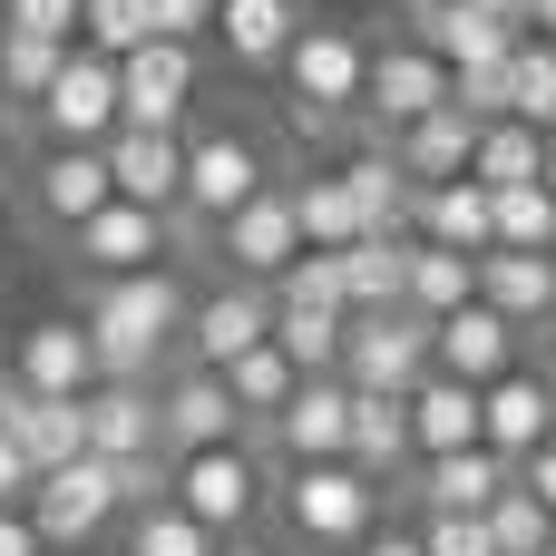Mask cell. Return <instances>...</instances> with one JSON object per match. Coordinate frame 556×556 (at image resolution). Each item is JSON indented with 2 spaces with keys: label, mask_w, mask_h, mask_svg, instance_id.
Masks as SVG:
<instances>
[{
  "label": "cell",
  "mask_w": 556,
  "mask_h": 556,
  "mask_svg": "<svg viewBox=\"0 0 556 556\" xmlns=\"http://www.w3.org/2000/svg\"><path fill=\"white\" fill-rule=\"evenodd\" d=\"M186 313L195 293L156 264V274H117V283H88V352H98V381H156L186 342Z\"/></svg>",
  "instance_id": "1"
},
{
  "label": "cell",
  "mask_w": 556,
  "mask_h": 556,
  "mask_svg": "<svg viewBox=\"0 0 556 556\" xmlns=\"http://www.w3.org/2000/svg\"><path fill=\"white\" fill-rule=\"evenodd\" d=\"M362 78H371V39L342 20H303L283 49V117L303 137H332L342 117H362Z\"/></svg>",
  "instance_id": "2"
},
{
  "label": "cell",
  "mask_w": 556,
  "mask_h": 556,
  "mask_svg": "<svg viewBox=\"0 0 556 556\" xmlns=\"http://www.w3.org/2000/svg\"><path fill=\"white\" fill-rule=\"evenodd\" d=\"M283 528L303 538V547L323 556H352L371 528H381V479H362L352 459H313V469H283Z\"/></svg>",
  "instance_id": "3"
},
{
  "label": "cell",
  "mask_w": 556,
  "mask_h": 556,
  "mask_svg": "<svg viewBox=\"0 0 556 556\" xmlns=\"http://www.w3.org/2000/svg\"><path fill=\"white\" fill-rule=\"evenodd\" d=\"M166 469H176L166 498H176L215 547H225V538H254V518H264V498H274L254 440H235V450H195V459H166Z\"/></svg>",
  "instance_id": "4"
},
{
  "label": "cell",
  "mask_w": 556,
  "mask_h": 556,
  "mask_svg": "<svg viewBox=\"0 0 556 556\" xmlns=\"http://www.w3.org/2000/svg\"><path fill=\"white\" fill-rule=\"evenodd\" d=\"M342 381L352 391H381V401H410L430 381V323L401 303V313H352L342 323Z\"/></svg>",
  "instance_id": "5"
},
{
  "label": "cell",
  "mask_w": 556,
  "mask_h": 556,
  "mask_svg": "<svg viewBox=\"0 0 556 556\" xmlns=\"http://www.w3.org/2000/svg\"><path fill=\"white\" fill-rule=\"evenodd\" d=\"M117 518H127V489H117L108 459H68V469L29 479V528H39V547H98Z\"/></svg>",
  "instance_id": "6"
},
{
  "label": "cell",
  "mask_w": 556,
  "mask_h": 556,
  "mask_svg": "<svg viewBox=\"0 0 556 556\" xmlns=\"http://www.w3.org/2000/svg\"><path fill=\"white\" fill-rule=\"evenodd\" d=\"M274 176H264V147L244 137V127H195L186 137V225H225L235 205H254Z\"/></svg>",
  "instance_id": "7"
},
{
  "label": "cell",
  "mask_w": 556,
  "mask_h": 556,
  "mask_svg": "<svg viewBox=\"0 0 556 556\" xmlns=\"http://www.w3.org/2000/svg\"><path fill=\"white\" fill-rule=\"evenodd\" d=\"M166 244H176V215H156V205H127V195H108L78 235H68V254L88 264V283H117V274H156L166 264Z\"/></svg>",
  "instance_id": "8"
},
{
  "label": "cell",
  "mask_w": 556,
  "mask_h": 556,
  "mask_svg": "<svg viewBox=\"0 0 556 556\" xmlns=\"http://www.w3.org/2000/svg\"><path fill=\"white\" fill-rule=\"evenodd\" d=\"M430 108H450V68H440L420 39L371 49V78H362V117H371V137H401V127H420Z\"/></svg>",
  "instance_id": "9"
},
{
  "label": "cell",
  "mask_w": 556,
  "mask_h": 556,
  "mask_svg": "<svg viewBox=\"0 0 556 556\" xmlns=\"http://www.w3.org/2000/svg\"><path fill=\"white\" fill-rule=\"evenodd\" d=\"M39 137H49V147H108V137H117V59L68 49V68H59L49 98H39Z\"/></svg>",
  "instance_id": "10"
},
{
  "label": "cell",
  "mask_w": 556,
  "mask_h": 556,
  "mask_svg": "<svg viewBox=\"0 0 556 556\" xmlns=\"http://www.w3.org/2000/svg\"><path fill=\"white\" fill-rule=\"evenodd\" d=\"M215 254H225V274L235 283H283V264L303 254V225H293V186H264L254 205H235L225 225H215Z\"/></svg>",
  "instance_id": "11"
},
{
  "label": "cell",
  "mask_w": 556,
  "mask_h": 556,
  "mask_svg": "<svg viewBox=\"0 0 556 556\" xmlns=\"http://www.w3.org/2000/svg\"><path fill=\"white\" fill-rule=\"evenodd\" d=\"M10 381H20L29 401H88V391H98L88 323H78V313H39V323L10 342Z\"/></svg>",
  "instance_id": "12"
},
{
  "label": "cell",
  "mask_w": 556,
  "mask_h": 556,
  "mask_svg": "<svg viewBox=\"0 0 556 556\" xmlns=\"http://www.w3.org/2000/svg\"><path fill=\"white\" fill-rule=\"evenodd\" d=\"M156 440H166V459H195V450H235L244 440V410H235V391H225V371H176V381H156Z\"/></svg>",
  "instance_id": "13"
},
{
  "label": "cell",
  "mask_w": 556,
  "mask_h": 556,
  "mask_svg": "<svg viewBox=\"0 0 556 556\" xmlns=\"http://www.w3.org/2000/svg\"><path fill=\"white\" fill-rule=\"evenodd\" d=\"M195 108V49L186 39H147L137 59H117V127H176L186 137Z\"/></svg>",
  "instance_id": "14"
},
{
  "label": "cell",
  "mask_w": 556,
  "mask_h": 556,
  "mask_svg": "<svg viewBox=\"0 0 556 556\" xmlns=\"http://www.w3.org/2000/svg\"><path fill=\"white\" fill-rule=\"evenodd\" d=\"M254 342H274V293H264V283H215V293H195V313H186V362H195V371H225V362H244Z\"/></svg>",
  "instance_id": "15"
},
{
  "label": "cell",
  "mask_w": 556,
  "mask_h": 556,
  "mask_svg": "<svg viewBox=\"0 0 556 556\" xmlns=\"http://www.w3.org/2000/svg\"><path fill=\"white\" fill-rule=\"evenodd\" d=\"M264 440H274V459H283V469H313V459H342V450H352V381H342V371L303 381V391L283 401V420L264 430Z\"/></svg>",
  "instance_id": "16"
},
{
  "label": "cell",
  "mask_w": 556,
  "mask_h": 556,
  "mask_svg": "<svg viewBox=\"0 0 556 556\" xmlns=\"http://www.w3.org/2000/svg\"><path fill=\"white\" fill-rule=\"evenodd\" d=\"M479 440L518 469V459H538L556 440V381L547 371H508V381H489L479 391Z\"/></svg>",
  "instance_id": "17"
},
{
  "label": "cell",
  "mask_w": 556,
  "mask_h": 556,
  "mask_svg": "<svg viewBox=\"0 0 556 556\" xmlns=\"http://www.w3.org/2000/svg\"><path fill=\"white\" fill-rule=\"evenodd\" d=\"M108 186H117L127 205L176 215V205H186V137H176V127H117V137H108Z\"/></svg>",
  "instance_id": "18"
},
{
  "label": "cell",
  "mask_w": 556,
  "mask_h": 556,
  "mask_svg": "<svg viewBox=\"0 0 556 556\" xmlns=\"http://www.w3.org/2000/svg\"><path fill=\"white\" fill-rule=\"evenodd\" d=\"M430 371H440V381H469V391L508 381V371H518V323H498L489 303H469V313L430 323Z\"/></svg>",
  "instance_id": "19"
},
{
  "label": "cell",
  "mask_w": 556,
  "mask_h": 556,
  "mask_svg": "<svg viewBox=\"0 0 556 556\" xmlns=\"http://www.w3.org/2000/svg\"><path fill=\"white\" fill-rule=\"evenodd\" d=\"M78 410H88V459H108V469L166 459V440H156V381H98Z\"/></svg>",
  "instance_id": "20"
},
{
  "label": "cell",
  "mask_w": 556,
  "mask_h": 556,
  "mask_svg": "<svg viewBox=\"0 0 556 556\" xmlns=\"http://www.w3.org/2000/svg\"><path fill=\"white\" fill-rule=\"evenodd\" d=\"M508 479H518V469H508L498 450H450V459H420V469H410V508H420V518H489Z\"/></svg>",
  "instance_id": "21"
},
{
  "label": "cell",
  "mask_w": 556,
  "mask_h": 556,
  "mask_svg": "<svg viewBox=\"0 0 556 556\" xmlns=\"http://www.w3.org/2000/svg\"><path fill=\"white\" fill-rule=\"evenodd\" d=\"M108 195H117V186H108V147H49L39 176H29V205H39V225H59V235H78Z\"/></svg>",
  "instance_id": "22"
},
{
  "label": "cell",
  "mask_w": 556,
  "mask_h": 556,
  "mask_svg": "<svg viewBox=\"0 0 556 556\" xmlns=\"http://www.w3.org/2000/svg\"><path fill=\"white\" fill-rule=\"evenodd\" d=\"M342 195H352V215H362V235H410V205H420V186L401 176V156L371 137V147H352L342 166Z\"/></svg>",
  "instance_id": "23"
},
{
  "label": "cell",
  "mask_w": 556,
  "mask_h": 556,
  "mask_svg": "<svg viewBox=\"0 0 556 556\" xmlns=\"http://www.w3.org/2000/svg\"><path fill=\"white\" fill-rule=\"evenodd\" d=\"M410 39H420L440 68H498V59H518L528 29H508V20H489V10H469V0H450V10H430V20H410Z\"/></svg>",
  "instance_id": "24"
},
{
  "label": "cell",
  "mask_w": 556,
  "mask_h": 556,
  "mask_svg": "<svg viewBox=\"0 0 556 556\" xmlns=\"http://www.w3.org/2000/svg\"><path fill=\"white\" fill-rule=\"evenodd\" d=\"M381 147L401 156V176H410V186H459V176H469V156H479V117L430 108L420 127H401V137H381Z\"/></svg>",
  "instance_id": "25"
},
{
  "label": "cell",
  "mask_w": 556,
  "mask_h": 556,
  "mask_svg": "<svg viewBox=\"0 0 556 556\" xmlns=\"http://www.w3.org/2000/svg\"><path fill=\"white\" fill-rule=\"evenodd\" d=\"M0 440L29 459V479H49V469H68V459H88V410L78 401H10V420H0Z\"/></svg>",
  "instance_id": "26"
},
{
  "label": "cell",
  "mask_w": 556,
  "mask_h": 556,
  "mask_svg": "<svg viewBox=\"0 0 556 556\" xmlns=\"http://www.w3.org/2000/svg\"><path fill=\"white\" fill-rule=\"evenodd\" d=\"M479 303L518 332L556 323V254H479Z\"/></svg>",
  "instance_id": "27"
},
{
  "label": "cell",
  "mask_w": 556,
  "mask_h": 556,
  "mask_svg": "<svg viewBox=\"0 0 556 556\" xmlns=\"http://www.w3.org/2000/svg\"><path fill=\"white\" fill-rule=\"evenodd\" d=\"M362 479H410L420 450H410V401H381V391H352V450H342Z\"/></svg>",
  "instance_id": "28"
},
{
  "label": "cell",
  "mask_w": 556,
  "mask_h": 556,
  "mask_svg": "<svg viewBox=\"0 0 556 556\" xmlns=\"http://www.w3.org/2000/svg\"><path fill=\"white\" fill-rule=\"evenodd\" d=\"M410 244L420 235H362L342 254V303L352 313H401L410 303Z\"/></svg>",
  "instance_id": "29"
},
{
  "label": "cell",
  "mask_w": 556,
  "mask_h": 556,
  "mask_svg": "<svg viewBox=\"0 0 556 556\" xmlns=\"http://www.w3.org/2000/svg\"><path fill=\"white\" fill-rule=\"evenodd\" d=\"M410 450H420V459H450V450H489V440H479V391H469V381H440V371H430V381L410 391Z\"/></svg>",
  "instance_id": "30"
},
{
  "label": "cell",
  "mask_w": 556,
  "mask_h": 556,
  "mask_svg": "<svg viewBox=\"0 0 556 556\" xmlns=\"http://www.w3.org/2000/svg\"><path fill=\"white\" fill-rule=\"evenodd\" d=\"M410 235L420 244H440V254H489V186H420V205H410Z\"/></svg>",
  "instance_id": "31"
},
{
  "label": "cell",
  "mask_w": 556,
  "mask_h": 556,
  "mask_svg": "<svg viewBox=\"0 0 556 556\" xmlns=\"http://www.w3.org/2000/svg\"><path fill=\"white\" fill-rule=\"evenodd\" d=\"M293 29H303V10H293V0H215V39H225L244 68H283Z\"/></svg>",
  "instance_id": "32"
},
{
  "label": "cell",
  "mask_w": 556,
  "mask_h": 556,
  "mask_svg": "<svg viewBox=\"0 0 556 556\" xmlns=\"http://www.w3.org/2000/svg\"><path fill=\"white\" fill-rule=\"evenodd\" d=\"M538 176H547V137H538L528 117H498V127H479V156H469V186L508 195V186H538Z\"/></svg>",
  "instance_id": "33"
},
{
  "label": "cell",
  "mask_w": 556,
  "mask_h": 556,
  "mask_svg": "<svg viewBox=\"0 0 556 556\" xmlns=\"http://www.w3.org/2000/svg\"><path fill=\"white\" fill-rule=\"evenodd\" d=\"M479 303V254H440V244H410V313L420 323H450Z\"/></svg>",
  "instance_id": "34"
},
{
  "label": "cell",
  "mask_w": 556,
  "mask_h": 556,
  "mask_svg": "<svg viewBox=\"0 0 556 556\" xmlns=\"http://www.w3.org/2000/svg\"><path fill=\"white\" fill-rule=\"evenodd\" d=\"M225 391H235V410H244V430H274L283 420V401L303 391V371L274 352V342H254L244 362H225Z\"/></svg>",
  "instance_id": "35"
},
{
  "label": "cell",
  "mask_w": 556,
  "mask_h": 556,
  "mask_svg": "<svg viewBox=\"0 0 556 556\" xmlns=\"http://www.w3.org/2000/svg\"><path fill=\"white\" fill-rule=\"evenodd\" d=\"M293 225H303V254H352L362 244V215H352V195H342L332 166L293 186Z\"/></svg>",
  "instance_id": "36"
},
{
  "label": "cell",
  "mask_w": 556,
  "mask_h": 556,
  "mask_svg": "<svg viewBox=\"0 0 556 556\" xmlns=\"http://www.w3.org/2000/svg\"><path fill=\"white\" fill-rule=\"evenodd\" d=\"M489 254H556V195L547 186L489 195Z\"/></svg>",
  "instance_id": "37"
},
{
  "label": "cell",
  "mask_w": 556,
  "mask_h": 556,
  "mask_svg": "<svg viewBox=\"0 0 556 556\" xmlns=\"http://www.w3.org/2000/svg\"><path fill=\"white\" fill-rule=\"evenodd\" d=\"M59 68H68V49H59V39H29V29H0V108H39Z\"/></svg>",
  "instance_id": "38"
},
{
  "label": "cell",
  "mask_w": 556,
  "mask_h": 556,
  "mask_svg": "<svg viewBox=\"0 0 556 556\" xmlns=\"http://www.w3.org/2000/svg\"><path fill=\"white\" fill-rule=\"evenodd\" d=\"M508 117H528L538 137H556V39H518V59H508Z\"/></svg>",
  "instance_id": "39"
},
{
  "label": "cell",
  "mask_w": 556,
  "mask_h": 556,
  "mask_svg": "<svg viewBox=\"0 0 556 556\" xmlns=\"http://www.w3.org/2000/svg\"><path fill=\"white\" fill-rule=\"evenodd\" d=\"M342 323H352V313H274V352H283L303 381H323V371H342Z\"/></svg>",
  "instance_id": "40"
},
{
  "label": "cell",
  "mask_w": 556,
  "mask_h": 556,
  "mask_svg": "<svg viewBox=\"0 0 556 556\" xmlns=\"http://www.w3.org/2000/svg\"><path fill=\"white\" fill-rule=\"evenodd\" d=\"M147 39H156L147 0H78V49H98V59H137Z\"/></svg>",
  "instance_id": "41"
},
{
  "label": "cell",
  "mask_w": 556,
  "mask_h": 556,
  "mask_svg": "<svg viewBox=\"0 0 556 556\" xmlns=\"http://www.w3.org/2000/svg\"><path fill=\"white\" fill-rule=\"evenodd\" d=\"M127 556H215V538L176 498H156V508H127Z\"/></svg>",
  "instance_id": "42"
},
{
  "label": "cell",
  "mask_w": 556,
  "mask_h": 556,
  "mask_svg": "<svg viewBox=\"0 0 556 556\" xmlns=\"http://www.w3.org/2000/svg\"><path fill=\"white\" fill-rule=\"evenodd\" d=\"M274 313H352L342 303V254H293L274 283Z\"/></svg>",
  "instance_id": "43"
},
{
  "label": "cell",
  "mask_w": 556,
  "mask_h": 556,
  "mask_svg": "<svg viewBox=\"0 0 556 556\" xmlns=\"http://www.w3.org/2000/svg\"><path fill=\"white\" fill-rule=\"evenodd\" d=\"M547 538H556V518L518 489V479H508V489H498V508H489V547H498V556H547Z\"/></svg>",
  "instance_id": "44"
},
{
  "label": "cell",
  "mask_w": 556,
  "mask_h": 556,
  "mask_svg": "<svg viewBox=\"0 0 556 556\" xmlns=\"http://www.w3.org/2000/svg\"><path fill=\"white\" fill-rule=\"evenodd\" d=\"M0 29H29V39L78 49V0H0Z\"/></svg>",
  "instance_id": "45"
},
{
  "label": "cell",
  "mask_w": 556,
  "mask_h": 556,
  "mask_svg": "<svg viewBox=\"0 0 556 556\" xmlns=\"http://www.w3.org/2000/svg\"><path fill=\"white\" fill-rule=\"evenodd\" d=\"M420 547L430 556H498L489 547V518H420Z\"/></svg>",
  "instance_id": "46"
},
{
  "label": "cell",
  "mask_w": 556,
  "mask_h": 556,
  "mask_svg": "<svg viewBox=\"0 0 556 556\" xmlns=\"http://www.w3.org/2000/svg\"><path fill=\"white\" fill-rule=\"evenodd\" d=\"M147 20H156V39H186L195 49L215 29V0H147Z\"/></svg>",
  "instance_id": "47"
},
{
  "label": "cell",
  "mask_w": 556,
  "mask_h": 556,
  "mask_svg": "<svg viewBox=\"0 0 556 556\" xmlns=\"http://www.w3.org/2000/svg\"><path fill=\"white\" fill-rule=\"evenodd\" d=\"M518 489H528V498H538V508L556 518V440L538 450V459H518Z\"/></svg>",
  "instance_id": "48"
},
{
  "label": "cell",
  "mask_w": 556,
  "mask_h": 556,
  "mask_svg": "<svg viewBox=\"0 0 556 556\" xmlns=\"http://www.w3.org/2000/svg\"><path fill=\"white\" fill-rule=\"evenodd\" d=\"M0 556H49L39 528H29V508H0Z\"/></svg>",
  "instance_id": "49"
},
{
  "label": "cell",
  "mask_w": 556,
  "mask_h": 556,
  "mask_svg": "<svg viewBox=\"0 0 556 556\" xmlns=\"http://www.w3.org/2000/svg\"><path fill=\"white\" fill-rule=\"evenodd\" d=\"M352 556H430V547H420V528H371Z\"/></svg>",
  "instance_id": "50"
},
{
  "label": "cell",
  "mask_w": 556,
  "mask_h": 556,
  "mask_svg": "<svg viewBox=\"0 0 556 556\" xmlns=\"http://www.w3.org/2000/svg\"><path fill=\"white\" fill-rule=\"evenodd\" d=\"M0 508H29V459L0 440Z\"/></svg>",
  "instance_id": "51"
},
{
  "label": "cell",
  "mask_w": 556,
  "mask_h": 556,
  "mask_svg": "<svg viewBox=\"0 0 556 556\" xmlns=\"http://www.w3.org/2000/svg\"><path fill=\"white\" fill-rule=\"evenodd\" d=\"M469 10H489V20H508V29H528V0H469Z\"/></svg>",
  "instance_id": "52"
},
{
  "label": "cell",
  "mask_w": 556,
  "mask_h": 556,
  "mask_svg": "<svg viewBox=\"0 0 556 556\" xmlns=\"http://www.w3.org/2000/svg\"><path fill=\"white\" fill-rule=\"evenodd\" d=\"M528 29H538V39H556V0H528Z\"/></svg>",
  "instance_id": "53"
},
{
  "label": "cell",
  "mask_w": 556,
  "mask_h": 556,
  "mask_svg": "<svg viewBox=\"0 0 556 556\" xmlns=\"http://www.w3.org/2000/svg\"><path fill=\"white\" fill-rule=\"evenodd\" d=\"M215 556H283V547H264V538H225Z\"/></svg>",
  "instance_id": "54"
},
{
  "label": "cell",
  "mask_w": 556,
  "mask_h": 556,
  "mask_svg": "<svg viewBox=\"0 0 556 556\" xmlns=\"http://www.w3.org/2000/svg\"><path fill=\"white\" fill-rule=\"evenodd\" d=\"M430 10H450V0H401V20H430Z\"/></svg>",
  "instance_id": "55"
},
{
  "label": "cell",
  "mask_w": 556,
  "mask_h": 556,
  "mask_svg": "<svg viewBox=\"0 0 556 556\" xmlns=\"http://www.w3.org/2000/svg\"><path fill=\"white\" fill-rule=\"evenodd\" d=\"M538 186H547V195H556V137H547V176H538Z\"/></svg>",
  "instance_id": "56"
},
{
  "label": "cell",
  "mask_w": 556,
  "mask_h": 556,
  "mask_svg": "<svg viewBox=\"0 0 556 556\" xmlns=\"http://www.w3.org/2000/svg\"><path fill=\"white\" fill-rule=\"evenodd\" d=\"M547 556H556V538H547Z\"/></svg>",
  "instance_id": "57"
}]
</instances>
